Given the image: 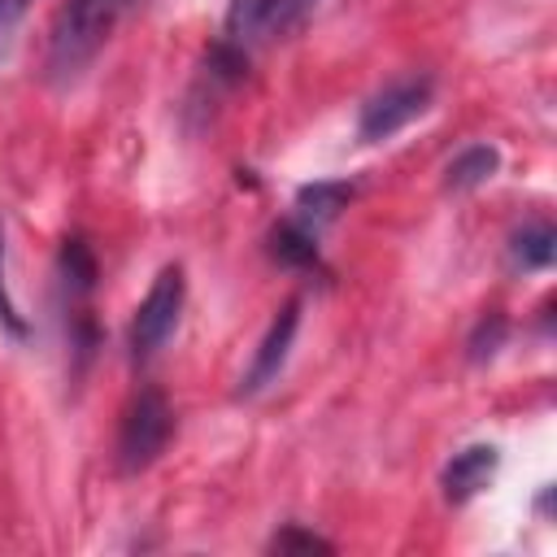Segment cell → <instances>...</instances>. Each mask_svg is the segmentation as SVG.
<instances>
[{
    "instance_id": "6da1fadb",
    "label": "cell",
    "mask_w": 557,
    "mask_h": 557,
    "mask_svg": "<svg viewBox=\"0 0 557 557\" xmlns=\"http://www.w3.org/2000/svg\"><path fill=\"white\" fill-rule=\"evenodd\" d=\"M139 0H65L48 30V78L74 83Z\"/></svg>"
},
{
    "instance_id": "7a4b0ae2",
    "label": "cell",
    "mask_w": 557,
    "mask_h": 557,
    "mask_svg": "<svg viewBox=\"0 0 557 557\" xmlns=\"http://www.w3.org/2000/svg\"><path fill=\"white\" fill-rule=\"evenodd\" d=\"M170 431H174V409L170 400L157 392V387H139L122 413V426H117V470L122 474H139L148 470L165 444H170Z\"/></svg>"
},
{
    "instance_id": "3957f363",
    "label": "cell",
    "mask_w": 557,
    "mask_h": 557,
    "mask_svg": "<svg viewBox=\"0 0 557 557\" xmlns=\"http://www.w3.org/2000/svg\"><path fill=\"white\" fill-rule=\"evenodd\" d=\"M431 74H405V78H392L387 87H379L366 104H361V117H357V139L361 144H383L392 139L396 131H405L409 122H418L426 109H431Z\"/></svg>"
},
{
    "instance_id": "277c9868",
    "label": "cell",
    "mask_w": 557,
    "mask_h": 557,
    "mask_svg": "<svg viewBox=\"0 0 557 557\" xmlns=\"http://www.w3.org/2000/svg\"><path fill=\"white\" fill-rule=\"evenodd\" d=\"M183 296H187L183 265H161L148 296L139 300V309L131 318V357L135 361H148L174 335V326L183 318Z\"/></svg>"
},
{
    "instance_id": "5b68a950",
    "label": "cell",
    "mask_w": 557,
    "mask_h": 557,
    "mask_svg": "<svg viewBox=\"0 0 557 557\" xmlns=\"http://www.w3.org/2000/svg\"><path fill=\"white\" fill-rule=\"evenodd\" d=\"M313 9L318 0H231L222 22V44L252 52V44L296 30Z\"/></svg>"
},
{
    "instance_id": "8992f818",
    "label": "cell",
    "mask_w": 557,
    "mask_h": 557,
    "mask_svg": "<svg viewBox=\"0 0 557 557\" xmlns=\"http://www.w3.org/2000/svg\"><path fill=\"white\" fill-rule=\"evenodd\" d=\"M296 326H300V300H287L274 322L265 326L257 352H252V366L244 370L239 379V396H257L261 387H270L278 379V370L287 366V352H292V339H296Z\"/></svg>"
},
{
    "instance_id": "52a82bcc",
    "label": "cell",
    "mask_w": 557,
    "mask_h": 557,
    "mask_svg": "<svg viewBox=\"0 0 557 557\" xmlns=\"http://www.w3.org/2000/svg\"><path fill=\"white\" fill-rule=\"evenodd\" d=\"M500 466V453L492 444H470L461 453H453V461L444 466L440 474V487H444V500L448 505H466L470 496H479L487 487V479L496 474Z\"/></svg>"
},
{
    "instance_id": "ba28073f",
    "label": "cell",
    "mask_w": 557,
    "mask_h": 557,
    "mask_svg": "<svg viewBox=\"0 0 557 557\" xmlns=\"http://www.w3.org/2000/svg\"><path fill=\"white\" fill-rule=\"evenodd\" d=\"M57 278H61V296H65V313H78L87 309V296L96 292V257L87 248L83 235H70L61 244V257H57Z\"/></svg>"
},
{
    "instance_id": "9c48e42d",
    "label": "cell",
    "mask_w": 557,
    "mask_h": 557,
    "mask_svg": "<svg viewBox=\"0 0 557 557\" xmlns=\"http://www.w3.org/2000/svg\"><path fill=\"white\" fill-rule=\"evenodd\" d=\"M348 200H352V183H309V187L296 191V213H292V218H296L305 231L322 235V226L335 222Z\"/></svg>"
},
{
    "instance_id": "30bf717a",
    "label": "cell",
    "mask_w": 557,
    "mask_h": 557,
    "mask_svg": "<svg viewBox=\"0 0 557 557\" xmlns=\"http://www.w3.org/2000/svg\"><path fill=\"white\" fill-rule=\"evenodd\" d=\"M270 257L287 270H322V248H318V235L305 231L296 218L278 222L270 231Z\"/></svg>"
},
{
    "instance_id": "8fae6325",
    "label": "cell",
    "mask_w": 557,
    "mask_h": 557,
    "mask_svg": "<svg viewBox=\"0 0 557 557\" xmlns=\"http://www.w3.org/2000/svg\"><path fill=\"white\" fill-rule=\"evenodd\" d=\"M496 170H500V152H496L492 144H470V148H461V152L448 161L444 187H448V191H474V187H483Z\"/></svg>"
},
{
    "instance_id": "7c38bea8",
    "label": "cell",
    "mask_w": 557,
    "mask_h": 557,
    "mask_svg": "<svg viewBox=\"0 0 557 557\" xmlns=\"http://www.w3.org/2000/svg\"><path fill=\"white\" fill-rule=\"evenodd\" d=\"M553 252H557V231L548 222H527L509 239V257H513L518 270H548Z\"/></svg>"
},
{
    "instance_id": "4fadbf2b",
    "label": "cell",
    "mask_w": 557,
    "mask_h": 557,
    "mask_svg": "<svg viewBox=\"0 0 557 557\" xmlns=\"http://www.w3.org/2000/svg\"><path fill=\"white\" fill-rule=\"evenodd\" d=\"M270 548H274V553H331L335 544H331V540H322L318 531H305L300 522H287L283 531H274Z\"/></svg>"
},
{
    "instance_id": "5bb4252c",
    "label": "cell",
    "mask_w": 557,
    "mask_h": 557,
    "mask_svg": "<svg viewBox=\"0 0 557 557\" xmlns=\"http://www.w3.org/2000/svg\"><path fill=\"white\" fill-rule=\"evenodd\" d=\"M505 331H509V322H505V313H487L479 326H474V335H470V357L474 361H483V357H492L500 344H505Z\"/></svg>"
},
{
    "instance_id": "9a60e30c",
    "label": "cell",
    "mask_w": 557,
    "mask_h": 557,
    "mask_svg": "<svg viewBox=\"0 0 557 557\" xmlns=\"http://www.w3.org/2000/svg\"><path fill=\"white\" fill-rule=\"evenodd\" d=\"M0 326L13 331V335H26V318L17 313V305H13L9 287H4V231H0Z\"/></svg>"
},
{
    "instance_id": "2e32d148",
    "label": "cell",
    "mask_w": 557,
    "mask_h": 557,
    "mask_svg": "<svg viewBox=\"0 0 557 557\" xmlns=\"http://www.w3.org/2000/svg\"><path fill=\"white\" fill-rule=\"evenodd\" d=\"M26 4L30 0H0V48H4V39H9V30L22 22V13H26Z\"/></svg>"
}]
</instances>
